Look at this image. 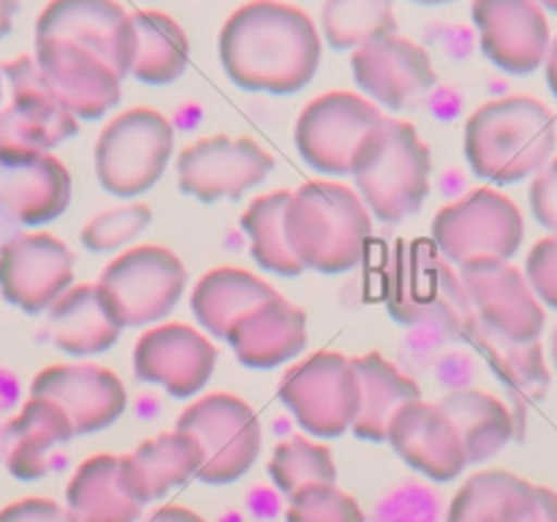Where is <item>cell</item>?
Wrapping results in <instances>:
<instances>
[{"label":"cell","mask_w":557,"mask_h":522,"mask_svg":"<svg viewBox=\"0 0 557 522\" xmlns=\"http://www.w3.org/2000/svg\"><path fill=\"white\" fill-rule=\"evenodd\" d=\"M324 54L313 16L286 0H248L218 36L223 74L248 92L292 96L315 79Z\"/></svg>","instance_id":"6da1fadb"},{"label":"cell","mask_w":557,"mask_h":522,"mask_svg":"<svg viewBox=\"0 0 557 522\" xmlns=\"http://www.w3.org/2000/svg\"><path fill=\"white\" fill-rule=\"evenodd\" d=\"M557 120L533 96H504L473 109L462 130L466 161L495 185L522 183L555 158Z\"/></svg>","instance_id":"7a4b0ae2"},{"label":"cell","mask_w":557,"mask_h":522,"mask_svg":"<svg viewBox=\"0 0 557 522\" xmlns=\"http://www.w3.org/2000/svg\"><path fill=\"white\" fill-rule=\"evenodd\" d=\"M373 237V215L354 185L308 179L288 194L286 239L305 270L341 275L362 261Z\"/></svg>","instance_id":"3957f363"},{"label":"cell","mask_w":557,"mask_h":522,"mask_svg":"<svg viewBox=\"0 0 557 522\" xmlns=\"http://www.w3.org/2000/svg\"><path fill=\"white\" fill-rule=\"evenodd\" d=\"M384 304L397 324L433 332L444 340L468 337L476 321L460 270L430 237L400 239L392 248L384 270Z\"/></svg>","instance_id":"277c9868"},{"label":"cell","mask_w":557,"mask_h":522,"mask_svg":"<svg viewBox=\"0 0 557 522\" xmlns=\"http://www.w3.org/2000/svg\"><path fill=\"white\" fill-rule=\"evenodd\" d=\"M351 177L373 221L395 226L417 215L428 201L433 152L417 125L384 114L359 145Z\"/></svg>","instance_id":"5b68a950"},{"label":"cell","mask_w":557,"mask_h":522,"mask_svg":"<svg viewBox=\"0 0 557 522\" xmlns=\"http://www.w3.org/2000/svg\"><path fill=\"white\" fill-rule=\"evenodd\" d=\"M92 283L120 330H147L177 308L188 288V270L172 248L145 243L120 250Z\"/></svg>","instance_id":"8992f818"},{"label":"cell","mask_w":557,"mask_h":522,"mask_svg":"<svg viewBox=\"0 0 557 522\" xmlns=\"http://www.w3.org/2000/svg\"><path fill=\"white\" fill-rule=\"evenodd\" d=\"M174 158V125L152 107L114 114L92 147L96 179L109 196L134 201L166 174Z\"/></svg>","instance_id":"52a82bcc"},{"label":"cell","mask_w":557,"mask_h":522,"mask_svg":"<svg viewBox=\"0 0 557 522\" xmlns=\"http://www.w3.org/2000/svg\"><path fill=\"white\" fill-rule=\"evenodd\" d=\"M177 430L190 433L201 446L199 482L232 484L256 465L261 455L259 413L232 391H207L180 411Z\"/></svg>","instance_id":"ba28073f"},{"label":"cell","mask_w":557,"mask_h":522,"mask_svg":"<svg viewBox=\"0 0 557 522\" xmlns=\"http://www.w3.org/2000/svg\"><path fill=\"white\" fill-rule=\"evenodd\" d=\"M430 239L457 270L479 259L511 261L525 239V217L515 199L484 185L441 207Z\"/></svg>","instance_id":"9c48e42d"},{"label":"cell","mask_w":557,"mask_h":522,"mask_svg":"<svg viewBox=\"0 0 557 522\" xmlns=\"http://www.w3.org/2000/svg\"><path fill=\"white\" fill-rule=\"evenodd\" d=\"M277 400L288 408L305 435L315 440L341 438L359 413V378L351 357L315 351L283 373Z\"/></svg>","instance_id":"30bf717a"},{"label":"cell","mask_w":557,"mask_h":522,"mask_svg":"<svg viewBox=\"0 0 557 522\" xmlns=\"http://www.w3.org/2000/svg\"><path fill=\"white\" fill-rule=\"evenodd\" d=\"M384 114V109L375 107L362 92H321L297 114L294 147L313 172L330 179L351 177L359 145Z\"/></svg>","instance_id":"8fae6325"},{"label":"cell","mask_w":557,"mask_h":522,"mask_svg":"<svg viewBox=\"0 0 557 522\" xmlns=\"http://www.w3.org/2000/svg\"><path fill=\"white\" fill-rule=\"evenodd\" d=\"M177 185L196 201L243 199L264 183L275 169V158L248 136L212 134L177 152Z\"/></svg>","instance_id":"7c38bea8"},{"label":"cell","mask_w":557,"mask_h":522,"mask_svg":"<svg viewBox=\"0 0 557 522\" xmlns=\"http://www.w3.org/2000/svg\"><path fill=\"white\" fill-rule=\"evenodd\" d=\"M218 348L210 335L185 321H161L136 337L134 375L166 389L177 400H194L212 381Z\"/></svg>","instance_id":"4fadbf2b"},{"label":"cell","mask_w":557,"mask_h":522,"mask_svg":"<svg viewBox=\"0 0 557 522\" xmlns=\"http://www.w3.org/2000/svg\"><path fill=\"white\" fill-rule=\"evenodd\" d=\"M460 277L479 324L506 340L533 343L542 337L547 313L520 266L511 261L479 259L462 264Z\"/></svg>","instance_id":"5bb4252c"},{"label":"cell","mask_w":557,"mask_h":522,"mask_svg":"<svg viewBox=\"0 0 557 522\" xmlns=\"http://www.w3.org/2000/svg\"><path fill=\"white\" fill-rule=\"evenodd\" d=\"M351 74L362 96L386 112L417 107L438 82L428 49L400 33L354 49Z\"/></svg>","instance_id":"9a60e30c"},{"label":"cell","mask_w":557,"mask_h":522,"mask_svg":"<svg viewBox=\"0 0 557 522\" xmlns=\"http://www.w3.org/2000/svg\"><path fill=\"white\" fill-rule=\"evenodd\" d=\"M74 286V250L49 232H22L0 248V297L22 313H47Z\"/></svg>","instance_id":"2e32d148"},{"label":"cell","mask_w":557,"mask_h":522,"mask_svg":"<svg viewBox=\"0 0 557 522\" xmlns=\"http://www.w3.org/2000/svg\"><path fill=\"white\" fill-rule=\"evenodd\" d=\"M30 397L54 400L74 424V435H92L112 427L128 408V391L114 370L96 362H60L38 370Z\"/></svg>","instance_id":"e0dca14e"},{"label":"cell","mask_w":557,"mask_h":522,"mask_svg":"<svg viewBox=\"0 0 557 522\" xmlns=\"http://www.w3.org/2000/svg\"><path fill=\"white\" fill-rule=\"evenodd\" d=\"M471 20L479 47L495 69L525 76L544 65L553 36L536 0H473Z\"/></svg>","instance_id":"ac0fdd59"},{"label":"cell","mask_w":557,"mask_h":522,"mask_svg":"<svg viewBox=\"0 0 557 522\" xmlns=\"http://www.w3.org/2000/svg\"><path fill=\"white\" fill-rule=\"evenodd\" d=\"M36 58L44 79L76 120H101L123 98V76L103 58L63 38H36Z\"/></svg>","instance_id":"d6986e66"},{"label":"cell","mask_w":557,"mask_h":522,"mask_svg":"<svg viewBox=\"0 0 557 522\" xmlns=\"http://www.w3.org/2000/svg\"><path fill=\"white\" fill-rule=\"evenodd\" d=\"M36 38H63L107 60L120 76L131 74L136 33L117 0H49L36 20Z\"/></svg>","instance_id":"ffe728a7"},{"label":"cell","mask_w":557,"mask_h":522,"mask_svg":"<svg viewBox=\"0 0 557 522\" xmlns=\"http://www.w3.org/2000/svg\"><path fill=\"white\" fill-rule=\"evenodd\" d=\"M386 444L430 482L446 484L468 468L460 433L438 402L413 400L403 406L389 422Z\"/></svg>","instance_id":"44dd1931"},{"label":"cell","mask_w":557,"mask_h":522,"mask_svg":"<svg viewBox=\"0 0 557 522\" xmlns=\"http://www.w3.org/2000/svg\"><path fill=\"white\" fill-rule=\"evenodd\" d=\"M237 362L248 370H275L308 346V313L281 291L239 313L223 337Z\"/></svg>","instance_id":"7402d4cb"},{"label":"cell","mask_w":557,"mask_h":522,"mask_svg":"<svg viewBox=\"0 0 557 522\" xmlns=\"http://www.w3.org/2000/svg\"><path fill=\"white\" fill-rule=\"evenodd\" d=\"M199 440L174 427L172 433L141 440L128 455H117V482L131 500L147 506L199 476Z\"/></svg>","instance_id":"603a6c76"},{"label":"cell","mask_w":557,"mask_h":522,"mask_svg":"<svg viewBox=\"0 0 557 522\" xmlns=\"http://www.w3.org/2000/svg\"><path fill=\"white\" fill-rule=\"evenodd\" d=\"M71 172L54 152L25 166H0V210L27 228L58 221L71 204Z\"/></svg>","instance_id":"cb8c5ba5"},{"label":"cell","mask_w":557,"mask_h":522,"mask_svg":"<svg viewBox=\"0 0 557 522\" xmlns=\"http://www.w3.org/2000/svg\"><path fill=\"white\" fill-rule=\"evenodd\" d=\"M5 468L20 482H38L52 471V449L74 438L69 413L47 397H27L5 422Z\"/></svg>","instance_id":"d4e9b609"},{"label":"cell","mask_w":557,"mask_h":522,"mask_svg":"<svg viewBox=\"0 0 557 522\" xmlns=\"http://www.w3.org/2000/svg\"><path fill=\"white\" fill-rule=\"evenodd\" d=\"M359 378V413L351 433L359 440L384 444L389 422L403 406L422 400V386L408 370L386 359L381 351H368L351 357Z\"/></svg>","instance_id":"484cf974"},{"label":"cell","mask_w":557,"mask_h":522,"mask_svg":"<svg viewBox=\"0 0 557 522\" xmlns=\"http://www.w3.org/2000/svg\"><path fill=\"white\" fill-rule=\"evenodd\" d=\"M277 288L243 266H212L190 288V313L205 335L223 340L239 313L275 297Z\"/></svg>","instance_id":"4316f807"},{"label":"cell","mask_w":557,"mask_h":522,"mask_svg":"<svg viewBox=\"0 0 557 522\" xmlns=\"http://www.w3.org/2000/svg\"><path fill=\"white\" fill-rule=\"evenodd\" d=\"M47 330L54 346L76 359L107 353L120 340V326L98 299L96 283H74L47 310Z\"/></svg>","instance_id":"83f0119b"},{"label":"cell","mask_w":557,"mask_h":522,"mask_svg":"<svg viewBox=\"0 0 557 522\" xmlns=\"http://www.w3.org/2000/svg\"><path fill=\"white\" fill-rule=\"evenodd\" d=\"M536 484L511 471H479L462 482L446 509V522H533Z\"/></svg>","instance_id":"f1b7e54d"},{"label":"cell","mask_w":557,"mask_h":522,"mask_svg":"<svg viewBox=\"0 0 557 522\" xmlns=\"http://www.w3.org/2000/svg\"><path fill=\"white\" fill-rule=\"evenodd\" d=\"M438 406L449 413L460 433L468 465L487 462L490 457L504 451L515 435H520L515 411L493 391L462 386V389L446 391Z\"/></svg>","instance_id":"f546056e"},{"label":"cell","mask_w":557,"mask_h":522,"mask_svg":"<svg viewBox=\"0 0 557 522\" xmlns=\"http://www.w3.org/2000/svg\"><path fill=\"white\" fill-rule=\"evenodd\" d=\"M71 522H139L141 509L117 482V455H92L74 468L65 487Z\"/></svg>","instance_id":"4dcf8cb0"},{"label":"cell","mask_w":557,"mask_h":522,"mask_svg":"<svg viewBox=\"0 0 557 522\" xmlns=\"http://www.w3.org/2000/svg\"><path fill=\"white\" fill-rule=\"evenodd\" d=\"M136 33V52L131 74L147 87L177 82L190 63V44L183 25L163 11L141 9L131 14Z\"/></svg>","instance_id":"1f68e13d"},{"label":"cell","mask_w":557,"mask_h":522,"mask_svg":"<svg viewBox=\"0 0 557 522\" xmlns=\"http://www.w3.org/2000/svg\"><path fill=\"white\" fill-rule=\"evenodd\" d=\"M468 337L476 343V348L484 353V359L495 370V375L509 386L511 397L517 400L515 419H520L517 427L522 433V411L528 406H533V402L542 400L549 389V370L547 362H544L542 343L506 340V337L495 335V332H490L479 321H473V326L468 330Z\"/></svg>","instance_id":"d6a6232c"},{"label":"cell","mask_w":557,"mask_h":522,"mask_svg":"<svg viewBox=\"0 0 557 522\" xmlns=\"http://www.w3.org/2000/svg\"><path fill=\"white\" fill-rule=\"evenodd\" d=\"M292 190H270V194H259L250 199L245 207L239 226H243L245 239H248L250 259L261 266V270L272 272L281 277H297L305 272L297 256L292 253L286 239V204Z\"/></svg>","instance_id":"836d02e7"},{"label":"cell","mask_w":557,"mask_h":522,"mask_svg":"<svg viewBox=\"0 0 557 522\" xmlns=\"http://www.w3.org/2000/svg\"><path fill=\"white\" fill-rule=\"evenodd\" d=\"M0 74H3V82L9 85V103L16 112L41 125L58 145L76 136L79 120L69 112V107L60 101L58 92L49 87L33 54H20V58L9 60V63H3Z\"/></svg>","instance_id":"e575fe53"},{"label":"cell","mask_w":557,"mask_h":522,"mask_svg":"<svg viewBox=\"0 0 557 522\" xmlns=\"http://www.w3.org/2000/svg\"><path fill=\"white\" fill-rule=\"evenodd\" d=\"M397 33L395 0H324L321 36L337 52H354Z\"/></svg>","instance_id":"d590c367"},{"label":"cell","mask_w":557,"mask_h":522,"mask_svg":"<svg viewBox=\"0 0 557 522\" xmlns=\"http://www.w3.org/2000/svg\"><path fill=\"white\" fill-rule=\"evenodd\" d=\"M272 484L277 493L288 498L299 487L313 482L337 484V465L332 449L324 440H315L310 435H288L272 449L270 462H267Z\"/></svg>","instance_id":"8d00e7d4"},{"label":"cell","mask_w":557,"mask_h":522,"mask_svg":"<svg viewBox=\"0 0 557 522\" xmlns=\"http://www.w3.org/2000/svg\"><path fill=\"white\" fill-rule=\"evenodd\" d=\"M150 223L152 207L147 201H125V204L96 212L79 228V243L90 253H114V250L131 248L150 228Z\"/></svg>","instance_id":"74e56055"},{"label":"cell","mask_w":557,"mask_h":522,"mask_svg":"<svg viewBox=\"0 0 557 522\" xmlns=\"http://www.w3.org/2000/svg\"><path fill=\"white\" fill-rule=\"evenodd\" d=\"M286 500V522H364L359 500L337 484H305Z\"/></svg>","instance_id":"f35d334b"},{"label":"cell","mask_w":557,"mask_h":522,"mask_svg":"<svg viewBox=\"0 0 557 522\" xmlns=\"http://www.w3.org/2000/svg\"><path fill=\"white\" fill-rule=\"evenodd\" d=\"M58 141L38 123L16 112L11 103L0 107V166L14 169L52 152Z\"/></svg>","instance_id":"ab89813d"},{"label":"cell","mask_w":557,"mask_h":522,"mask_svg":"<svg viewBox=\"0 0 557 522\" xmlns=\"http://www.w3.org/2000/svg\"><path fill=\"white\" fill-rule=\"evenodd\" d=\"M373 522H441V495L422 482L397 484L381 495Z\"/></svg>","instance_id":"60d3db41"},{"label":"cell","mask_w":557,"mask_h":522,"mask_svg":"<svg viewBox=\"0 0 557 522\" xmlns=\"http://www.w3.org/2000/svg\"><path fill=\"white\" fill-rule=\"evenodd\" d=\"M522 272H525L528 283H531L539 302L557 310V237L555 234L542 237L531 250H528L525 270Z\"/></svg>","instance_id":"b9f144b4"},{"label":"cell","mask_w":557,"mask_h":522,"mask_svg":"<svg viewBox=\"0 0 557 522\" xmlns=\"http://www.w3.org/2000/svg\"><path fill=\"white\" fill-rule=\"evenodd\" d=\"M531 212L549 234L557 237V156L531 183Z\"/></svg>","instance_id":"7bdbcfd3"},{"label":"cell","mask_w":557,"mask_h":522,"mask_svg":"<svg viewBox=\"0 0 557 522\" xmlns=\"http://www.w3.org/2000/svg\"><path fill=\"white\" fill-rule=\"evenodd\" d=\"M0 522H71L69 511L52 498H20L0 509Z\"/></svg>","instance_id":"ee69618b"},{"label":"cell","mask_w":557,"mask_h":522,"mask_svg":"<svg viewBox=\"0 0 557 522\" xmlns=\"http://www.w3.org/2000/svg\"><path fill=\"white\" fill-rule=\"evenodd\" d=\"M145 522H207V520L201 514H196L194 509H185V506L169 504V506H161V509L152 511V514L147 517Z\"/></svg>","instance_id":"f6af8a7d"},{"label":"cell","mask_w":557,"mask_h":522,"mask_svg":"<svg viewBox=\"0 0 557 522\" xmlns=\"http://www.w3.org/2000/svg\"><path fill=\"white\" fill-rule=\"evenodd\" d=\"M533 522H557V493L549 487H536V520Z\"/></svg>","instance_id":"bcb514c9"},{"label":"cell","mask_w":557,"mask_h":522,"mask_svg":"<svg viewBox=\"0 0 557 522\" xmlns=\"http://www.w3.org/2000/svg\"><path fill=\"white\" fill-rule=\"evenodd\" d=\"M20 11V0H0V38H5L14 27V16Z\"/></svg>","instance_id":"7dc6e473"},{"label":"cell","mask_w":557,"mask_h":522,"mask_svg":"<svg viewBox=\"0 0 557 522\" xmlns=\"http://www.w3.org/2000/svg\"><path fill=\"white\" fill-rule=\"evenodd\" d=\"M544 76H547V85L553 90V96L557 98V36L549 44V52L544 58Z\"/></svg>","instance_id":"c3c4849f"},{"label":"cell","mask_w":557,"mask_h":522,"mask_svg":"<svg viewBox=\"0 0 557 522\" xmlns=\"http://www.w3.org/2000/svg\"><path fill=\"white\" fill-rule=\"evenodd\" d=\"M408 3H417V5H446V3H455V0H408Z\"/></svg>","instance_id":"681fc988"},{"label":"cell","mask_w":557,"mask_h":522,"mask_svg":"<svg viewBox=\"0 0 557 522\" xmlns=\"http://www.w3.org/2000/svg\"><path fill=\"white\" fill-rule=\"evenodd\" d=\"M549 353H553V364L557 370V326L553 330V340H549Z\"/></svg>","instance_id":"f907efd6"},{"label":"cell","mask_w":557,"mask_h":522,"mask_svg":"<svg viewBox=\"0 0 557 522\" xmlns=\"http://www.w3.org/2000/svg\"><path fill=\"white\" fill-rule=\"evenodd\" d=\"M539 5H542V9H549V11H555L557 14V0H536Z\"/></svg>","instance_id":"816d5d0a"},{"label":"cell","mask_w":557,"mask_h":522,"mask_svg":"<svg viewBox=\"0 0 557 522\" xmlns=\"http://www.w3.org/2000/svg\"><path fill=\"white\" fill-rule=\"evenodd\" d=\"M3 85H5V82H3V74H0V101H3Z\"/></svg>","instance_id":"f5cc1de1"}]
</instances>
